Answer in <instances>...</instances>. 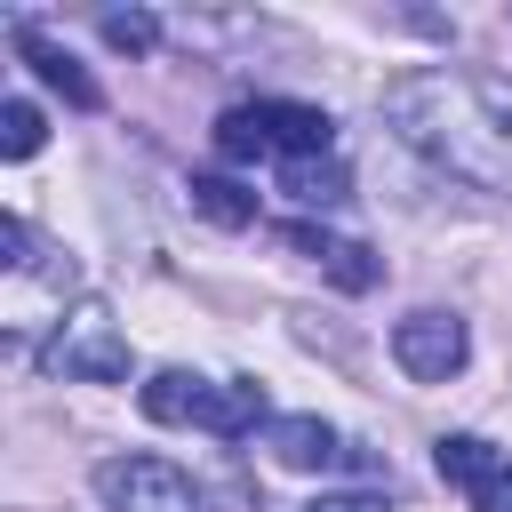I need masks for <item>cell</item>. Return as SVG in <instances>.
Masks as SVG:
<instances>
[{"label":"cell","mask_w":512,"mask_h":512,"mask_svg":"<svg viewBox=\"0 0 512 512\" xmlns=\"http://www.w3.org/2000/svg\"><path fill=\"white\" fill-rule=\"evenodd\" d=\"M464 352H472V336H464L456 312H408V320L392 328V360H400L416 384H448V376L464 368Z\"/></svg>","instance_id":"277c9868"},{"label":"cell","mask_w":512,"mask_h":512,"mask_svg":"<svg viewBox=\"0 0 512 512\" xmlns=\"http://www.w3.org/2000/svg\"><path fill=\"white\" fill-rule=\"evenodd\" d=\"M304 512H384V496H368V488H344V496H312Z\"/></svg>","instance_id":"9a60e30c"},{"label":"cell","mask_w":512,"mask_h":512,"mask_svg":"<svg viewBox=\"0 0 512 512\" xmlns=\"http://www.w3.org/2000/svg\"><path fill=\"white\" fill-rule=\"evenodd\" d=\"M48 368H56V376H88V384H120V376H128V336L112 328V312H104L96 296L72 304V312L56 320Z\"/></svg>","instance_id":"7a4b0ae2"},{"label":"cell","mask_w":512,"mask_h":512,"mask_svg":"<svg viewBox=\"0 0 512 512\" xmlns=\"http://www.w3.org/2000/svg\"><path fill=\"white\" fill-rule=\"evenodd\" d=\"M432 464H440V480H448V488H464V496H480V488L504 472V456H496L488 440H472V432H448V440L432 448Z\"/></svg>","instance_id":"30bf717a"},{"label":"cell","mask_w":512,"mask_h":512,"mask_svg":"<svg viewBox=\"0 0 512 512\" xmlns=\"http://www.w3.org/2000/svg\"><path fill=\"white\" fill-rule=\"evenodd\" d=\"M104 40H112V48H128V56H144V48L160 40V24H152L144 8H120V16H104Z\"/></svg>","instance_id":"5bb4252c"},{"label":"cell","mask_w":512,"mask_h":512,"mask_svg":"<svg viewBox=\"0 0 512 512\" xmlns=\"http://www.w3.org/2000/svg\"><path fill=\"white\" fill-rule=\"evenodd\" d=\"M96 496L112 512H200L192 472H176L168 456H104L96 464Z\"/></svg>","instance_id":"3957f363"},{"label":"cell","mask_w":512,"mask_h":512,"mask_svg":"<svg viewBox=\"0 0 512 512\" xmlns=\"http://www.w3.org/2000/svg\"><path fill=\"white\" fill-rule=\"evenodd\" d=\"M288 248H304V256H312V264H320L336 288H352V296L384 280V264H376L360 240H336V232H320V224H288Z\"/></svg>","instance_id":"8992f818"},{"label":"cell","mask_w":512,"mask_h":512,"mask_svg":"<svg viewBox=\"0 0 512 512\" xmlns=\"http://www.w3.org/2000/svg\"><path fill=\"white\" fill-rule=\"evenodd\" d=\"M136 408H144L152 424H200V432H208L216 384H208V376H192V368H160V376L136 392Z\"/></svg>","instance_id":"52a82bcc"},{"label":"cell","mask_w":512,"mask_h":512,"mask_svg":"<svg viewBox=\"0 0 512 512\" xmlns=\"http://www.w3.org/2000/svg\"><path fill=\"white\" fill-rule=\"evenodd\" d=\"M16 56H24V64H32V72H40L64 104H80V112H96V104H104V96H96V80H88V72H80V64H72V56L40 32V24H16Z\"/></svg>","instance_id":"ba28073f"},{"label":"cell","mask_w":512,"mask_h":512,"mask_svg":"<svg viewBox=\"0 0 512 512\" xmlns=\"http://www.w3.org/2000/svg\"><path fill=\"white\" fill-rule=\"evenodd\" d=\"M264 448H272L288 472H320V464L344 456V440H336L320 416H272V424H264Z\"/></svg>","instance_id":"9c48e42d"},{"label":"cell","mask_w":512,"mask_h":512,"mask_svg":"<svg viewBox=\"0 0 512 512\" xmlns=\"http://www.w3.org/2000/svg\"><path fill=\"white\" fill-rule=\"evenodd\" d=\"M40 144H48V120H40V104L8 96V104H0V152H8V160H32Z\"/></svg>","instance_id":"4fadbf2b"},{"label":"cell","mask_w":512,"mask_h":512,"mask_svg":"<svg viewBox=\"0 0 512 512\" xmlns=\"http://www.w3.org/2000/svg\"><path fill=\"white\" fill-rule=\"evenodd\" d=\"M192 208H200L208 224H224V232L256 224V192H248V184H232V176H192Z\"/></svg>","instance_id":"8fae6325"},{"label":"cell","mask_w":512,"mask_h":512,"mask_svg":"<svg viewBox=\"0 0 512 512\" xmlns=\"http://www.w3.org/2000/svg\"><path fill=\"white\" fill-rule=\"evenodd\" d=\"M280 192H288V200H304V208H336V200L352 192V176H344L336 160H296Z\"/></svg>","instance_id":"7c38bea8"},{"label":"cell","mask_w":512,"mask_h":512,"mask_svg":"<svg viewBox=\"0 0 512 512\" xmlns=\"http://www.w3.org/2000/svg\"><path fill=\"white\" fill-rule=\"evenodd\" d=\"M240 112H248L256 144L264 152H288V160H328V144H336V120L320 104H296V96H256Z\"/></svg>","instance_id":"5b68a950"},{"label":"cell","mask_w":512,"mask_h":512,"mask_svg":"<svg viewBox=\"0 0 512 512\" xmlns=\"http://www.w3.org/2000/svg\"><path fill=\"white\" fill-rule=\"evenodd\" d=\"M472 512H512V464H504V472H496V480L472 496Z\"/></svg>","instance_id":"2e32d148"},{"label":"cell","mask_w":512,"mask_h":512,"mask_svg":"<svg viewBox=\"0 0 512 512\" xmlns=\"http://www.w3.org/2000/svg\"><path fill=\"white\" fill-rule=\"evenodd\" d=\"M392 136L456 184L512 192V80L472 64H424L384 88Z\"/></svg>","instance_id":"6da1fadb"}]
</instances>
